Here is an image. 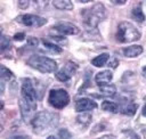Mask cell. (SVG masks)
<instances>
[{"mask_svg":"<svg viewBox=\"0 0 146 139\" xmlns=\"http://www.w3.org/2000/svg\"><path fill=\"white\" fill-rule=\"evenodd\" d=\"M59 121V116L56 113L49 111H41L38 112L31 121L32 130L36 134H43L54 128L57 126Z\"/></svg>","mask_w":146,"mask_h":139,"instance_id":"cell-1","label":"cell"},{"mask_svg":"<svg viewBox=\"0 0 146 139\" xmlns=\"http://www.w3.org/2000/svg\"><path fill=\"white\" fill-rule=\"evenodd\" d=\"M81 15H82V23L86 26L87 31H92V30H97V25L106 18V9L103 3L97 2L90 8L82 9Z\"/></svg>","mask_w":146,"mask_h":139,"instance_id":"cell-2","label":"cell"},{"mask_svg":"<svg viewBox=\"0 0 146 139\" xmlns=\"http://www.w3.org/2000/svg\"><path fill=\"white\" fill-rule=\"evenodd\" d=\"M141 36L139 30L129 22H120L115 33V39L120 43H129L139 40Z\"/></svg>","mask_w":146,"mask_h":139,"instance_id":"cell-3","label":"cell"},{"mask_svg":"<svg viewBox=\"0 0 146 139\" xmlns=\"http://www.w3.org/2000/svg\"><path fill=\"white\" fill-rule=\"evenodd\" d=\"M29 66H31L32 68L46 74V73H54L56 72L58 65L56 63V60L46 57V56H40V55H33L29 58L27 60Z\"/></svg>","mask_w":146,"mask_h":139,"instance_id":"cell-4","label":"cell"},{"mask_svg":"<svg viewBox=\"0 0 146 139\" xmlns=\"http://www.w3.org/2000/svg\"><path fill=\"white\" fill-rule=\"evenodd\" d=\"M48 103L56 109H62L70 103V95L65 89H51L48 95Z\"/></svg>","mask_w":146,"mask_h":139,"instance_id":"cell-5","label":"cell"},{"mask_svg":"<svg viewBox=\"0 0 146 139\" xmlns=\"http://www.w3.org/2000/svg\"><path fill=\"white\" fill-rule=\"evenodd\" d=\"M21 95H22V98L25 99L27 103L36 106L38 93H36V90H35L31 79H24L23 80L22 87H21Z\"/></svg>","mask_w":146,"mask_h":139,"instance_id":"cell-6","label":"cell"},{"mask_svg":"<svg viewBox=\"0 0 146 139\" xmlns=\"http://www.w3.org/2000/svg\"><path fill=\"white\" fill-rule=\"evenodd\" d=\"M78 68H79V65L76 63H74L72 60H68V62H66V64L59 71H57L55 73V76L60 82H67L76 73Z\"/></svg>","mask_w":146,"mask_h":139,"instance_id":"cell-7","label":"cell"},{"mask_svg":"<svg viewBox=\"0 0 146 139\" xmlns=\"http://www.w3.org/2000/svg\"><path fill=\"white\" fill-rule=\"evenodd\" d=\"M17 21L29 27H41L44 24H47V18H43L38 15H33V14H24L17 17Z\"/></svg>","mask_w":146,"mask_h":139,"instance_id":"cell-8","label":"cell"},{"mask_svg":"<svg viewBox=\"0 0 146 139\" xmlns=\"http://www.w3.org/2000/svg\"><path fill=\"white\" fill-rule=\"evenodd\" d=\"M18 106H19V111H21V115H22V118L25 123H31L32 118L34 117V115L36 114L35 113V109H36V106L35 105H32L30 103H27L25 99L21 98L18 100Z\"/></svg>","mask_w":146,"mask_h":139,"instance_id":"cell-9","label":"cell"},{"mask_svg":"<svg viewBox=\"0 0 146 139\" xmlns=\"http://www.w3.org/2000/svg\"><path fill=\"white\" fill-rule=\"evenodd\" d=\"M52 28L63 35H76L80 33V28L70 22H58L52 26Z\"/></svg>","mask_w":146,"mask_h":139,"instance_id":"cell-10","label":"cell"},{"mask_svg":"<svg viewBox=\"0 0 146 139\" xmlns=\"http://www.w3.org/2000/svg\"><path fill=\"white\" fill-rule=\"evenodd\" d=\"M97 108V103L89 98H80L75 101V111L79 113H83L87 111H91Z\"/></svg>","mask_w":146,"mask_h":139,"instance_id":"cell-11","label":"cell"},{"mask_svg":"<svg viewBox=\"0 0 146 139\" xmlns=\"http://www.w3.org/2000/svg\"><path fill=\"white\" fill-rule=\"evenodd\" d=\"M113 79V73L110 70H105L102 72H98L95 75V82L98 87L104 85V84H108Z\"/></svg>","mask_w":146,"mask_h":139,"instance_id":"cell-12","label":"cell"},{"mask_svg":"<svg viewBox=\"0 0 146 139\" xmlns=\"http://www.w3.org/2000/svg\"><path fill=\"white\" fill-rule=\"evenodd\" d=\"M143 52V47L139 44H132L129 47H125L122 49V54L124 57L128 58H135L137 56H139Z\"/></svg>","mask_w":146,"mask_h":139,"instance_id":"cell-13","label":"cell"},{"mask_svg":"<svg viewBox=\"0 0 146 139\" xmlns=\"http://www.w3.org/2000/svg\"><path fill=\"white\" fill-rule=\"evenodd\" d=\"M0 75H1V93H2L3 90H5V83H6L7 81H9L10 79L14 77V73H13L9 68H7L6 66L1 65V68H0Z\"/></svg>","mask_w":146,"mask_h":139,"instance_id":"cell-14","label":"cell"},{"mask_svg":"<svg viewBox=\"0 0 146 139\" xmlns=\"http://www.w3.org/2000/svg\"><path fill=\"white\" fill-rule=\"evenodd\" d=\"M108 59H110V54L103 52V54H100V55H98L91 59V65H94L96 67H103L107 64Z\"/></svg>","mask_w":146,"mask_h":139,"instance_id":"cell-15","label":"cell"},{"mask_svg":"<svg viewBox=\"0 0 146 139\" xmlns=\"http://www.w3.org/2000/svg\"><path fill=\"white\" fill-rule=\"evenodd\" d=\"M137 108H138V105L137 104L129 101L125 105H123L122 107H120V113L121 114H124V115H128V116H132V115L136 114Z\"/></svg>","mask_w":146,"mask_h":139,"instance_id":"cell-16","label":"cell"},{"mask_svg":"<svg viewBox=\"0 0 146 139\" xmlns=\"http://www.w3.org/2000/svg\"><path fill=\"white\" fill-rule=\"evenodd\" d=\"M131 17H132V19H135L138 23H143L145 21V15H144L143 9H141V3H139V5H137L132 8Z\"/></svg>","mask_w":146,"mask_h":139,"instance_id":"cell-17","label":"cell"},{"mask_svg":"<svg viewBox=\"0 0 146 139\" xmlns=\"http://www.w3.org/2000/svg\"><path fill=\"white\" fill-rule=\"evenodd\" d=\"M99 91L105 97H114L116 93V87L114 84H104L99 87Z\"/></svg>","mask_w":146,"mask_h":139,"instance_id":"cell-18","label":"cell"},{"mask_svg":"<svg viewBox=\"0 0 146 139\" xmlns=\"http://www.w3.org/2000/svg\"><path fill=\"white\" fill-rule=\"evenodd\" d=\"M102 109L105 112H110V113H117L120 112V106L114 101L104 100L102 103Z\"/></svg>","mask_w":146,"mask_h":139,"instance_id":"cell-19","label":"cell"},{"mask_svg":"<svg viewBox=\"0 0 146 139\" xmlns=\"http://www.w3.org/2000/svg\"><path fill=\"white\" fill-rule=\"evenodd\" d=\"M91 120H92V116H91L90 113H84L83 112V113H81V114H79L76 116V123H79L80 125H82L83 129L87 128L91 123Z\"/></svg>","mask_w":146,"mask_h":139,"instance_id":"cell-20","label":"cell"},{"mask_svg":"<svg viewBox=\"0 0 146 139\" xmlns=\"http://www.w3.org/2000/svg\"><path fill=\"white\" fill-rule=\"evenodd\" d=\"M52 5L55 8L59 10H72L73 9V3L70 0H55L52 1Z\"/></svg>","mask_w":146,"mask_h":139,"instance_id":"cell-21","label":"cell"},{"mask_svg":"<svg viewBox=\"0 0 146 139\" xmlns=\"http://www.w3.org/2000/svg\"><path fill=\"white\" fill-rule=\"evenodd\" d=\"M41 41H42L44 48H47L49 51H51V52H54V54H60V52L63 51V49H62L58 44H56V43H52V42H50V41H48V40H46V39H42Z\"/></svg>","mask_w":146,"mask_h":139,"instance_id":"cell-22","label":"cell"},{"mask_svg":"<svg viewBox=\"0 0 146 139\" xmlns=\"http://www.w3.org/2000/svg\"><path fill=\"white\" fill-rule=\"evenodd\" d=\"M10 47H11V44H10V39H9V36L2 34V35H1V51H6V50H8Z\"/></svg>","mask_w":146,"mask_h":139,"instance_id":"cell-23","label":"cell"},{"mask_svg":"<svg viewBox=\"0 0 146 139\" xmlns=\"http://www.w3.org/2000/svg\"><path fill=\"white\" fill-rule=\"evenodd\" d=\"M58 137H59L60 139H72V133H71L67 129L63 128V129H59V131H58Z\"/></svg>","mask_w":146,"mask_h":139,"instance_id":"cell-24","label":"cell"},{"mask_svg":"<svg viewBox=\"0 0 146 139\" xmlns=\"http://www.w3.org/2000/svg\"><path fill=\"white\" fill-rule=\"evenodd\" d=\"M50 39L52 41H55L56 43H60V44H65L67 42V40L64 35H50Z\"/></svg>","mask_w":146,"mask_h":139,"instance_id":"cell-25","label":"cell"},{"mask_svg":"<svg viewBox=\"0 0 146 139\" xmlns=\"http://www.w3.org/2000/svg\"><path fill=\"white\" fill-rule=\"evenodd\" d=\"M27 46L32 47V48H36L39 46V39H36L34 36H29L27 38Z\"/></svg>","mask_w":146,"mask_h":139,"instance_id":"cell-26","label":"cell"},{"mask_svg":"<svg viewBox=\"0 0 146 139\" xmlns=\"http://www.w3.org/2000/svg\"><path fill=\"white\" fill-rule=\"evenodd\" d=\"M123 132H124V133H127V134H128V137H129L130 139H140V138H139V136H138L135 131H132V130H123Z\"/></svg>","mask_w":146,"mask_h":139,"instance_id":"cell-27","label":"cell"},{"mask_svg":"<svg viewBox=\"0 0 146 139\" xmlns=\"http://www.w3.org/2000/svg\"><path fill=\"white\" fill-rule=\"evenodd\" d=\"M15 41H23L24 39H25V33L24 32H18V33H16L15 35H14V38H13Z\"/></svg>","mask_w":146,"mask_h":139,"instance_id":"cell-28","label":"cell"},{"mask_svg":"<svg viewBox=\"0 0 146 139\" xmlns=\"http://www.w3.org/2000/svg\"><path fill=\"white\" fill-rule=\"evenodd\" d=\"M29 6H30V1H27V0H19L18 1V7L21 9H26Z\"/></svg>","mask_w":146,"mask_h":139,"instance_id":"cell-29","label":"cell"},{"mask_svg":"<svg viewBox=\"0 0 146 139\" xmlns=\"http://www.w3.org/2000/svg\"><path fill=\"white\" fill-rule=\"evenodd\" d=\"M117 64H119V60H117L116 58H114V59H112V60L108 63V66L112 67V68H115V67H117Z\"/></svg>","mask_w":146,"mask_h":139,"instance_id":"cell-30","label":"cell"},{"mask_svg":"<svg viewBox=\"0 0 146 139\" xmlns=\"http://www.w3.org/2000/svg\"><path fill=\"white\" fill-rule=\"evenodd\" d=\"M10 139H30V137L29 136H14L13 138H10Z\"/></svg>","mask_w":146,"mask_h":139,"instance_id":"cell-31","label":"cell"},{"mask_svg":"<svg viewBox=\"0 0 146 139\" xmlns=\"http://www.w3.org/2000/svg\"><path fill=\"white\" fill-rule=\"evenodd\" d=\"M98 139H116V138L113 134H105V136H103V137H100Z\"/></svg>","mask_w":146,"mask_h":139,"instance_id":"cell-32","label":"cell"},{"mask_svg":"<svg viewBox=\"0 0 146 139\" xmlns=\"http://www.w3.org/2000/svg\"><path fill=\"white\" fill-rule=\"evenodd\" d=\"M141 114H143V116H145V117H146V104L143 106V109H141Z\"/></svg>","mask_w":146,"mask_h":139,"instance_id":"cell-33","label":"cell"},{"mask_svg":"<svg viewBox=\"0 0 146 139\" xmlns=\"http://www.w3.org/2000/svg\"><path fill=\"white\" fill-rule=\"evenodd\" d=\"M141 74H143V76L146 79V65H145V66L141 68Z\"/></svg>","mask_w":146,"mask_h":139,"instance_id":"cell-34","label":"cell"},{"mask_svg":"<svg viewBox=\"0 0 146 139\" xmlns=\"http://www.w3.org/2000/svg\"><path fill=\"white\" fill-rule=\"evenodd\" d=\"M112 3H114V5H124L125 1H112Z\"/></svg>","mask_w":146,"mask_h":139,"instance_id":"cell-35","label":"cell"},{"mask_svg":"<svg viewBox=\"0 0 146 139\" xmlns=\"http://www.w3.org/2000/svg\"><path fill=\"white\" fill-rule=\"evenodd\" d=\"M47 139H56V137L55 136H49V137H47Z\"/></svg>","mask_w":146,"mask_h":139,"instance_id":"cell-36","label":"cell"}]
</instances>
